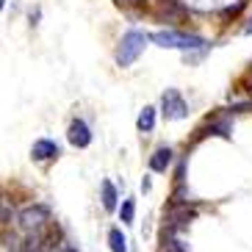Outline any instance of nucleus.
<instances>
[{
    "instance_id": "nucleus-11",
    "label": "nucleus",
    "mask_w": 252,
    "mask_h": 252,
    "mask_svg": "<svg viewBox=\"0 0 252 252\" xmlns=\"http://www.w3.org/2000/svg\"><path fill=\"white\" fill-rule=\"evenodd\" d=\"M103 208L111 214V211H117V189H114V183L111 180H103Z\"/></svg>"
},
{
    "instance_id": "nucleus-18",
    "label": "nucleus",
    "mask_w": 252,
    "mask_h": 252,
    "mask_svg": "<svg viewBox=\"0 0 252 252\" xmlns=\"http://www.w3.org/2000/svg\"><path fill=\"white\" fill-rule=\"evenodd\" d=\"M244 6H247V0H238L236 6H227V8H224V11H222V17H224V20H230V17H238Z\"/></svg>"
},
{
    "instance_id": "nucleus-8",
    "label": "nucleus",
    "mask_w": 252,
    "mask_h": 252,
    "mask_svg": "<svg viewBox=\"0 0 252 252\" xmlns=\"http://www.w3.org/2000/svg\"><path fill=\"white\" fill-rule=\"evenodd\" d=\"M59 156H61V147L53 139H36L33 141V147H31V158H33L36 163L56 161Z\"/></svg>"
},
{
    "instance_id": "nucleus-14",
    "label": "nucleus",
    "mask_w": 252,
    "mask_h": 252,
    "mask_svg": "<svg viewBox=\"0 0 252 252\" xmlns=\"http://www.w3.org/2000/svg\"><path fill=\"white\" fill-rule=\"evenodd\" d=\"M186 202H194L191 191H189V186L186 183H178L175 186V191H172V197H169V205H186Z\"/></svg>"
},
{
    "instance_id": "nucleus-6",
    "label": "nucleus",
    "mask_w": 252,
    "mask_h": 252,
    "mask_svg": "<svg viewBox=\"0 0 252 252\" xmlns=\"http://www.w3.org/2000/svg\"><path fill=\"white\" fill-rule=\"evenodd\" d=\"M194 216H197L194 202H186V205H169V211H166V222H163V230H166L169 236H175L178 230L189 227V222H194Z\"/></svg>"
},
{
    "instance_id": "nucleus-16",
    "label": "nucleus",
    "mask_w": 252,
    "mask_h": 252,
    "mask_svg": "<svg viewBox=\"0 0 252 252\" xmlns=\"http://www.w3.org/2000/svg\"><path fill=\"white\" fill-rule=\"evenodd\" d=\"M180 11H183V8L178 6V0H163V3H161V20H163V17H166V20H175Z\"/></svg>"
},
{
    "instance_id": "nucleus-15",
    "label": "nucleus",
    "mask_w": 252,
    "mask_h": 252,
    "mask_svg": "<svg viewBox=\"0 0 252 252\" xmlns=\"http://www.w3.org/2000/svg\"><path fill=\"white\" fill-rule=\"evenodd\" d=\"M3 250L6 252H23L25 250V241L20 236H14V233H3Z\"/></svg>"
},
{
    "instance_id": "nucleus-1",
    "label": "nucleus",
    "mask_w": 252,
    "mask_h": 252,
    "mask_svg": "<svg viewBox=\"0 0 252 252\" xmlns=\"http://www.w3.org/2000/svg\"><path fill=\"white\" fill-rule=\"evenodd\" d=\"M150 42H156L158 47H175V50H186V56L191 50H205L208 42L197 33H183V31H156L150 33Z\"/></svg>"
},
{
    "instance_id": "nucleus-2",
    "label": "nucleus",
    "mask_w": 252,
    "mask_h": 252,
    "mask_svg": "<svg viewBox=\"0 0 252 252\" xmlns=\"http://www.w3.org/2000/svg\"><path fill=\"white\" fill-rule=\"evenodd\" d=\"M150 36L144 33V31H127L125 36L119 39L117 50H114V61H117L119 67H130L136 59H139L141 53H144V47H147Z\"/></svg>"
},
{
    "instance_id": "nucleus-12",
    "label": "nucleus",
    "mask_w": 252,
    "mask_h": 252,
    "mask_svg": "<svg viewBox=\"0 0 252 252\" xmlns=\"http://www.w3.org/2000/svg\"><path fill=\"white\" fill-rule=\"evenodd\" d=\"M108 247H111V252H127V238L122 236L119 227L108 230Z\"/></svg>"
},
{
    "instance_id": "nucleus-20",
    "label": "nucleus",
    "mask_w": 252,
    "mask_h": 252,
    "mask_svg": "<svg viewBox=\"0 0 252 252\" xmlns=\"http://www.w3.org/2000/svg\"><path fill=\"white\" fill-rule=\"evenodd\" d=\"M11 219H14V208L8 205V200H3V224H11Z\"/></svg>"
},
{
    "instance_id": "nucleus-10",
    "label": "nucleus",
    "mask_w": 252,
    "mask_h": 252,
    "mask_svg": "<svg viewBox=\"0 0 252 252\" xmlns=\"http://www.w3.org/2000/svg\"><path fill=\"white\" fill-rule=\"evenodd\" d=\"M156 114H158V108H153V105H144V108H141L139 119H136L139 133H153V130H156Z\"/></svg>"
},
{
    "instance_id": "nucleus-17",
    "label": "nucleus",
    "mask_w": 252,
    "mask_h": 252,
    "mask_svg": "<svg viewBox=\"0 0 252 252\" xmlns=\"http://www.w3.org/2000/svg\"><path fill=\"white\" fill-rule=\"evenodd\" d=\"M163 252H191V250H189V244H186V241H180V238L169 236V241H166Z\"/></svg>"
},
{
    "instance_id": "nucleus-3",
    "label": "nucleus",
    "mask_w": 252,
    "mask_h": 252,
    "mask_svg": "<svg viewBox=\"0 0 252 252\" xmlns=\"http://www.w3.org/2000/svg\"><path fill=\"white\" fill-rule=\"evenodd\" d=\"M17 222L25 233H42L50 222V211L45 205H25L20 214H17Z\"/></svg>"
},
{
    "instance_id": "nucleus-22",
    "label": "nucleus",
    "mask_w": 252,
    "mask_h": 252,
    "mask_svg": "<svg viewBox=\"0 0 252 252\" xmlns=\"http://www.w3.org/2000/svg\"><path fill=\"white\" fill-rule=\"evenodd\" d=\"M241 33H252V14L247 17V23H244V28H241Z\"/></svg>"
},
{
    "instance_id": "nucleus-7",
    "label": "nucleus",
    "mask_w": 252,
    "mask_h": 252,
    "mask_svg": "<svg viewBox=\"0 0 252 252\" xmlns=\"http://www.w3.org/2000/svg\"><path fill=\"white\" fill-rule=\"evenodd\" d=\"M67 141L72 144V147H78V150H83V147H89L92 144V127L86 125V119H72L69 122V127H67Z\"/></svg>"
},
{
    "instance_id": "nucleus-9",
    "label": "nucleus",
    "mask_w": 252,
    "mask_h": 252,
    "mask_svg": "<svg viewBox=\"0 0 252 252\" xmlns=\"http://www.w3.org/2000/svg\"><path fill=\"white\" fill-rule=\"evenodd\" d=\"M172 161H175V153H172V147H158L153 156H150V169L158 172V175H163V172L172 166Z\"/></svg>"
},
{
    "instance_id": "nucleus-13",
    "label": "nucleus",
    "mask_w": 252,
    "mask_h": 252,
    "mask_svg": "<svg viewBox=\"0 0 252 252\" xmlns=\"http://www.w3.org/2000/svg\"><path fill=\"white\" fill-rule=\"evenodd\" d=\"M133 216H136V197H125L122 208H119V219H122V224H133Z\"/></svg>"
},
{
    "instance_id": "nucleus-23",
    "label": "nucleus",
    "mask_w": 252,
    "mask_h": 252,
    "mask_svg": "<svg viewBox=\"0 0 252 252\" xmlns=\"http://www.w3.org/2000/svg\"><path fill=\"white\" fill-rule=\"evenodd\" d=\"M119 6H127V3H136V0H117Z\"/></svg>"
},
{
    "instance_id": "nucleus-21",
    "label": "nucleus",
    "mask_w": 252,
    "mask_h": 252,
    "mask_svg": "<svg viewBox=\"0 0 252 252\" xmlns=\"http://www.w3.org/2000/svg\"><path fill=\"white\" fill-rule=\"evenodd\" d=\"M150 189H153V180L144 175V178H141V191H150Z\"/></svg>"
},
{
    "instance_id": "nucleus-4",
    "label": "nucleus",
    "mask_w": 252,
    "mask_h": 252,
    "mask_svg": "<svg viewBox=\"0 0 252 252\" xmlns=\"http://www.w3.org/2000/svg\"><path fill=\"white\" fill-rule=\"evenodd\" d=\"M202 136H222V139H230V136H233V114L224 111V114H214V117H208L205 125L197 127L194 141H200Z\"/></svg>"
},
{
    "instance_id": "nucleus-5",
    "label": "nucleus",
    "mask_w": 252,
    "mask_h": 252,
    "mask_svg": "<svg viewBox=\"0 0 252 252\" xmlns=\"http://www.w3.org/2000/svg\"><path fill=\"white\" fill-rule=\"evenodd\" d=\"M161 117L166 119V122L189 117V103L183 100V94H180L178 89H166L161 94Z\"/></svg>"
},
{
    "instance_id": "nucleus-19",
    "label": "nucleus",
    "mask_w": 252,
    "mask_h": 252,
    "mask_svg": "<svg viewBox=\"0 0 252 252\" xmlns=\"http://www.w3.org/2000/svg\"><path fill=\"white\" fill-rule=\"evenodd\" d=\"M186 161H189L186 156L178 161V169H175V180H178V183H186Z\"/></svg>"
}]
</instances>
